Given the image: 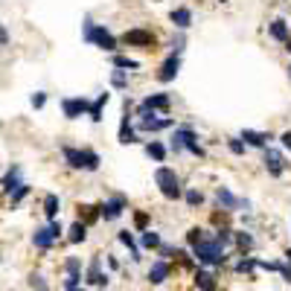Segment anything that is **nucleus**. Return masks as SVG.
I'll list each match as a JSON object with an SVG mask.
<instances>
[{
  "label": "nucleus",
  "mask_w": 291,
  "mask_h": 291,
  "mask_svg": "<svg viewBox=\"0 0 291 291\" xmlns=\"http://www.w3.org/2000/svg\"><path fill=\"white\" fill-rule=\"evenodd\" d=\"M192 251H195V257L201 259V262H207V265H222L224 259V245H219V242H210L204 236V239L198 242V245H192Z\"/></svg>",
  "instance_id": "obj_1"
},
{
  "label": "nucleus",
  "mask_w": 291,
  "mask_h": 291,
  "mask_svg": "<svg viewBox=\"0 0 291 291\" xmlns=\"http://www.w3.org/2000/svg\"><path fill=\"white\" fill-rule=\"evenodd\" d=\"M154 181H157V187H160V192H163L166 198H178V195H181V181H178L175 169L160 166V169L154 172Z\"/></svg>",
  "instance_id": "obj_2"
},
{
  "label": "nucleus",
  "mask_w": 291,
  "mask_h": 291,
  "mask_svg": "<svg viewBox=\"0 0 291 291\" xmlns=\"http://www.w3.org/2000/svg\"><path fill=\"white\" fill-rule=\"evenodd\" d=\"M85 38L87 41H93L96 47H102V50H117V41H114V35L102 29V26H93L90 20H85Z\"/></svg>",
  "instance_id": "obj_3"
},
{
  "label": "nucleus",
  "mask_w": 291,
  "mask_h": 291,
  "mask_svg": "<svg viewBox=\"0 0 291 291\" xmlns=\"http://www.w3.org/2000/svg\"><path fill=\"white\" fill-rule=\"evenodd\" d=\"M172 149H175V152H181V149H189V152L198 154V157L204 154V149L195 143V134H192L189 128H178V131H175V137H172Z\"/></svg>",
  "instance_id": "obj_4"
},
{
  "label": "nucleus",
  "mask_w": 291,
  "mask_h": 291,
  "mask_svg": "<svg viewBox=\"0 0 291 291\" xmlns=\"http://www.w3.org/2000/svg\"><path fill=\"white\" fill-rule=\"evenodd\" d=\"M157 114L149 111V108H140V128L143 131H163V128H169L172 120H154Z\"/></svg>",
  "instance_id": "obj_5"
},
{
  "label": "nucleus",
  "mask_w": 291,
  "mask_h": 291,
  "mask_svg": "<svg viewBox=\"0 0 291 291\" xmlns=\"http://www.w3.org/2000/svg\"><path fill=\"white\" fill-rule=\"evenodd\" d=\"M122 41L131 44V47H154V35L149 29H128L122 35Z\"/></svg>",
  "instance_id": "obj_6"
},
{
  "label": "nucleus",
  "mask_w": 291,
  "mask_h": 291,
  "mask_svg": "<svg viewBox=\"0 0 291 291\" xmlns=\"http://www.w3.org/2000/svg\"><path fill=\"white\" fill-rule=\"evenodd\" d=\"M61 154H64V160H67L73 169H87V149H73V146H64Z\"/></svg>",
  "instance_id": "obj_7"
},
{
  "label": "nucleus",
  "mask_w": 291,
  "mask_h": 291,
  "mask_svg": "<svg viewBox=\"0 0 291 291\" xmlns=\"http://www.w3.org/2000/svg\"><path fill=\"white\" fill-rule=\"evenodd\" d=\"M122 210H125V198H122V195H114L108 204L99 207V213L105 216V222H114V219H120Z\"/></svg>",
  "instance_id": "obj_8"
},
{
  "label": "nucleus",
  "mask_w": 291,
  "mask_h": 291,
  "mask_svg": "<svg viewBox=\"0 0 291 291\" xmlns=\"http://www.w3.org/2000/svg\"><path fill=\"white\" fill-rule=\"evenodd\" d=\"M178 67H181V58H178V52H172L169 58L163 61V67H160V73H157V79H160V82H172V79L178 76Z\"/></svg>",
  "instance_id": "obj_9"
},
{
  "label": "nucleus",
  "mask_w": 291,
  "mask_h": 291,
  "mask_svg": "<svg viewBox=\"0 0 291 291\" xmlns=\"http://www.w3.org/2000/svg\"><path fill=\"white\" fill-rule=\"evenodd\" d=\"M265 166H268V172H271V175H283V172H286L283 154L274 152V149H268V152H265Z\"/></svg>",
  "instance_id": "obj_10"
},
{
  "label": "nucleus",
  "mask_w": 291,
  "mask_h": 291,
  "mask_svg": "<svg viewBox=\"0 0 291 291\" xmlns=\"http://www.w3.org/2000/svg\"><path fill=\"white\" fill-rule=\"evenodd\" d=\"M87 283H90V286H105V283H108V277H105L102 268H99V257L90 259V268H87Z\"/></svg>",
  "instance_id": "obj_11"
},
{
  "label": "nucleus",
  "mask_w": 291,
  "mask_h": 291,
  "mask_svg": "<svg viewBox=\"0 0 291 291\" xmlns=\"http://www.w3.org/2000/svg\"><path fill=\"white\" fill-rule=\"evenodd\" d=\"M90 105L85 99H64V114H67L70 120H76V117H82Z\"/></svg>",
  "instance_id": "obj_12"
},
{
  "label": "nucleus",
  "mask_w": 291,
  "mask_h": 291,
  "mask_svg": "<svg viewBox=\"0 0 291 291\" xmlns=\"http://www.w3.org/2000/svg\"><path fill=\"white\" fill-rule=\"evenodd\" d=\"M166 277H169V265H166V262H154V265H152V271H149V283L160 286V283H163Z\"/></svg>",
  "instance_id": "obj_13"
},
{
  "label": "nucleus",
  "mask_w": 291,
  "mask_h": 291,
  "mask_svg": "<svg viewBox=\"0 0 291 291\" xmlns=\"http://www.w3.org/2000/svg\"><path fill=\"white\" fill-rule=\"evenodd\" d=\"M32 242H35V248H41V251H47L52 245V233H50V227H38L32 233Z\"/></svg>",
  "instance_id": "obj_14"
},
{
  "label": "nucleus",
  "mask_w": 291,
  "mask_h": 291,
  "mask_svg": "<svg viewBox=\"0 0 291 291\" xmlns=\"http://www.w3.org/2000/svg\"><path fill=\"white\" fill-rule=\"evenodd\" d=\"M140 108H149V111H163V108H169V96H166V93H154V96H149V99L140 105Z\"/></svg>",
  "instance_id": "obj_15"
},
{
  "label": "nucleus",
  "mask_w": 291,
  "mask_h": 291,
  "mask_svg": "<svg viewBox=\"0 0 291 291\" xmlns=\"http://www.w3.org/2000/svg\"><path fill=\"white\" fill-rule=\"evenodd\" d=\"M216 198H219V204L227 207V210H236V207H242L239 198H233V192H230V189H224V187L216 192Z\"/></svg>",
  "instance_id": "obj_16"
},
{
  "label": "nucleus",
  "mask_w": 291,
  "mask_h": 291,
  "mask_svg": "<svg viewBox=\"0 0 291 291\" xmlns=\"http://www.w3.org/2000/svg\"><path fill=\"white\" fill-rule=\"evenodd\" d=\"M172 23H175L178 29H187L189 23H192V12H189V9H175V12H172Z\"/></svg>",
  "instance_id": "obj_17"
},
{
  "label": "nucleus",
  "mask_w": 291,
  "mask_h": 291,
  "mask_svg": "<svg viewBox=\"0 0 291 291\" xmlns=\"http://www.w3.org/2000/svg\"><path fill=\"white\" fill-rule=\"evenodd\" d=\"M17 187H20V169H17V166H12V169H9V175H6V181H3V189L12 195Z\"/></svg>",
  "instance_id": "obj_18"
},
{
  "label": "nucleus",
  "mask_w": 291,
  "mask_h": 291,
  "mask_svg": "<svg viewBox=\"0 0 291 291\" xmlns=\"http://www.w3.org/2000/svg\"><path fill=\"white\" fill-rule=\"evenodd\" d=\"M242 140H248L251 146H265L271 137H268V134H262V131H251V128H245V131H242Z\"/></svg>",
  "instance_id": "obj_19"
},
{
  "label": "nucleus",
  "mask_w": 291,
  "mask_h": 291,
  "mask_svg": "<svg viewBox=\"0 0 291 291\" xmlns=\"http://www.w3.org/2000/svg\"><path fill=\"white\" fill-rule=\"evenodd\" d=\"M120 143H134V131L128 125V102H125V117H122V125H120Z\"/></svg>",
  "instance_id": "obj_20"
},
{
  "label": "nucleus",
  "mask_w": 291,
  "mask_h": 291,
  "mask_svg": "<svg viewBox=\"0 0 291 291\" xmlns=\"http://www.w3.org/2000/svg\"><path fill=\"white\" fill-rule=\"evenodd\" d=\"M105 105H108V93H102V96H99L96 102L87 108V111H90V120H93V122H99V120H102V108H105Z\"/></svg>",
  "instance_id": "obj_21"
},
{
  "label": "nucleus",
  "mask_w": 291,
  "mask_h": 291,
  "mask_svg": "<svg viewBox=\"0 0 291 291\" xmlns=\"http://www.w3.org/2000/svg\"><path fill=\"white\" fill-rule=\"evenodd\" d=\"M44 213H47V219H55V213H58V195H52V192L44 195Z\"/></svg>",
  "instance_id": "obj_22"
},
{
  "label": "nucleus",
  "mask_w": 291,
  "mask_h": 291,
  "mask_svg": "<svg viewBox=\"0 0 291 291\" xmlns=\"http://www.w3.org/2000/svg\"><path fill=\"white\" fill-rule=\"evenodd\" d=\"M85 236H87V227L82 222H76L73 227H70V236H67V239L73 242V245H79V242H85Z\"/></svg>",
  "instance_id": "obj_23"
},
{
  "label": "nucleus",
  "mask_w": 291,
  "mask_h": 291,
  "mask_svg": "<svg viewBox=\"0 0 291 291\" xmlns=\"http://www.w3.org/2000/svg\"><path fill=\"white\" fill-rule=\"evenodd\" d=\"M195 283H198V289H201V291H213V289H216L213 274H207V271H198V274H195Z\"/></svg>",
  "instance_id": "obj_24"
},
{
  "label": "nucleus",
  "mask_w": 291,
  "mask_h": 291,
  "mask_svg": "<svg viewBox=\"0 0 291 291\" xmlns=\"http://www.w3.org/2000/svg\"><path fill=\"white\" fill-rule=\"evenodd\" d=\"M271 35H274L277 41H289V26H286V20H274V23H271Z\"/></svg>",
  "instance_id": "obj_25"
},
{
  "label": "nucleus",
  "mask_w": 291,
  "mask_h": 291,
  "mask_svg": "<svg viewBox=\"0 0 291 291\" xmlns=\"http://www.w3.org/2000/svg\"><path fill=\"white\" fill-rule=\"evenodd\" d=\"M146 152H149V157H154V160H163V157H166V149H163L157 140H152V143L146 146Z\"/></svg>",
  "instance_id": "obj_26"
},
{
  "label": "nucleus",
  "mask_w": 291,
  "mask_h": 291,
  "mask_svg": "<svg viewBox=\"0 0 291 291\" xmlns=\"http://www.w3.org/2000/svg\"><path fill=\"white\" fill-rule=\"evenodd\" d=\"M120 242L128 248V251H131V257L140 259V251H137V245H134V239H131V233H128V230H122V233H120Z\"/></svg>",
  "instance_id": "obj_27"
},
{
  "label": "nucleus",
  "mask_w": 291,
  "mask_h": 291,
  "mask_svg": "<svg viewBox=\"0 0 291 291\" xmlns=\"http://www.w3.org/2000/svg\"><path fill=\"white\" fill-rule=\"evenodd\" d=\"M143 248H160V236L154 230H143Z\"/></svg>",
  "instance_id": "obj_28"
},
{
  "label": "nucleus",
  "mask_w": 291,
  "mask_h": 291,
  "mask_svg": "<svg viewBox=\"0 0 291 291\" xmlns=\"http://www.w3.org/2000/svg\"><path fill=\"white\" fill-rule=\"evenodd\" d=\"M114 64H117V67H128V70H137V61H134V58H128V55H117V58H114Z\"/></svg>",
  "instance_id": "obj_29"
},
{
  "label": "nucleus",
  "mask_w": 291,
  "mask_h": 291,
  "mask_svg": "<svg viewBox=\"0 0 291 291\" xmlns=\"http://www.w3.org/2000/svg\"><path fill=\"white\" fill-rule=\"evenodd\" d=\"M236 242H239L242 251H251V248H254V236H248V233H239V236H236Z\"/></svg>",
  "instance_id": "obj_30"
},
{
  "label": "nucleus",
  "mask_w": 291,
  "mask_h": 291,
  "mask_svg": "<svg viewBox=\"0 0 291 291\" xmlns=\"http://www.w3.org/2000/svg\"><path fill=\"white\" fill-rule=\"evenodd\" d=\"M87 169L93 172V169H99V154L96 152H90V149H87Z\"/></svg>",
  "instance_id": "obj_31"
},
{
  "label": "nucleus",
  "mask_w": 291,
  "mask_h": 291,
  "mask_svg": "<svg viewBox=\"0 0 291 291\" xmlns=\"http://www.w3.org/2000/svg\"><path fill=\"white\" fill-rule=\"evenodd\" d=\"M187 239H189V245H198V242L204 239V230H198V227H192V230H189V236H187Z\"/></svg>",
  "instance_id": "obj_32"
},
{
  "label": "nucleus",
  "mask_w": 291,
  "mask_h": 291,
  "mask_svg": "<svg viewBox=\"0 0 291 291\" xmlns=\"http://www.w3.org/2000/svg\"><path fill=\"white\" fill-rule=\"evenodd\" d=\"M26 192H29V187H26V184H20V187H17L15 192H12V204H17V201H20V198H23Z\"/></svg>",
  "instance_id": "obj_33"
},
{
  "label": "nucleus",
  "mask_w": 291,
  "mask_h": 291,
  "mask_svg": "<svg viewBox=\"0 0 291 291\" xmlns=\"http://www.w3.org/2000/svg\"><path fill=\"white\" fill-rule=\"evenodd\" d=\"M259 262L257 259H242L239 265H236V271H251V268H257Z\"/></svg>",
  "instance_id": "obj_34"
},
{
  "label": "nucleus",
  "mask_w": 291,
  "mask_h": 291,
  "mask_svg": "<svg viewBox=\"0 0 291 291\" xmlns=\"http://www.w3.org/2000/svg\"><path fill=\"white\" fill-rule=\"evenodd\" d=\"M79 268H82V262H79L76 257H70L67 259V274H79Z\"/></svg>",
  "instance_id": "obj_35"
},
{
  "label": "nucleus",
  "mask_w": 291,
  "mask_h": 291,
  "mask_svg": "<svg viewBox=\"0 0 291 291\" xmlns=\"http://www.w3.org/2000/svg\"><path fill=\"white\" fill-rule=\"evenodd\" d=\"M111 82H114V87H125V73H122V70H117V73L111 76Z\"/></svg>",
  "instance_id": "obj_36"
},
{
  "label": "nucleus",
  "mask_w": 291,
  "mask_h": 291,
  "mask_svg": "<svg viewBox=\"0 0 291 291\" xmlns=\"http://www.w3.org/2000/svg\"><path fill=\"white\" fill-rule=\"evenodd\" d=\"M187 201H189V204H192V207H195V204H201V201H204V195L192 189V192H187Z\"/></svg>",
  "instance_id": "obj_37"
},
{
  "label": "nucleus",
  "mask_w": 291,
  "mask_h": 291,
  "mask_svg": "<svg viewBox=\"0 0 291 291\" xmlns=\"http://www.w3.org/2000/svg\"><path fill=\"white\" fill-rule=\"evenodd\" d=\"M79 280H82L79 274H67V280H64V286H67V289H76V286H79Z\"/></svg>",
  "instance_id": "obj_38"
},
{
  "label": "nucleus",
  "mask_w": 291,
  "mask_h": 291,
  "mask_svg": "<svg viewBox=\"0 0 291 291\" xmlns=\"http://www.w3.org/2000/svg\"><path fill=\"white\" fill-rule=\"evenodd\" d=\"M216 242H219V245H230V230H219Z\"/></svg>",
  "instance_id": "obj_39"
},
{
  "label": "nucleus",
  "mask_w": 291,
  "mask_h": 291,
  "mask_svg": "<svg viewBox=\"0 0 291 291\" xmlns=\"http://www.w3.org/2000/svg\"><path fill=\"white\" fill-rule=\"evenodd\" d=\"M44 102H47V93H35V96H32L35 108H44Z\"/></svg>",
  "instance_id": "obj_40"
},
{
  "label": "nucleus",
  "mask_w": 291,
  "mask_h": 291,
  "mask_svg": "<svg viewBox=\"0 0 291 291\" xmlns=\"http://www.w3.org/2000/svg\"><path fill=\"white\" fill-rule=\"evenodd\" d=\"M230 152H233V154H242V152H245V146H242L239 140H230Z\"/></svg>",
  "instance_id": "obj_41"
},
{
  "label": "nucleus",
  "mask_w": 291,
  "mask_h": 291,
  "mask_svg": "<svg viewBox=\"0 0 291 291\" xmlns=\"http://www.w3.org/2000/svg\"><path fill=\"white\" fill-rule=\"evenodd\" d=\"M29 283H32V289L44 291V280H41V277H38V274H32V280H29Z\"/></svg>",
  "instance_id": "obj_42"
},
{
  "label": "nucleus",
  "mask_w": 291,
  "mask_h": 291,
  "mask_svg": "<svg viewBox=\"0 0 291 291\" xmlns=\"http://www.w3.org/2000/svg\"><path fill=\"white\" fill-rule=\"evenodd\" d=\"M50 233H52V239H58V236H61V224L52 222V224H50Z\"/></svg>",
  "instance_id": "obj_43"
},
{
  "label": "nucleus",
  "mask_w": 291,
  "mask_h": 291,
  "mask_svg": "<svg viewBox=\"0 0 291 291\" xmlns=\"http://www.w3.org/2000/svg\"><path fill=\"white\" fill-rule=\"evenodd\" d=\"M277 271H283V277L291 283V265H277Z\"/></svg>",
  "instance_id": "obj_44"
},
{
  "label": "nucleus",
  "mask_w": 291,
  "mask_h": 291,
  "mask_svg": "<svg viewBox=\"0 0 291 291\" xmlns=\"http://www.w3.org/2000/svg\"><path fill=\"white\" fill-rule=\"evenodd\" d=\"M6 44H9V32L0 26V47H6Z\"/></svg>",
  "instance_id": "obj_45"
},
{
  "label": "nucleus",
  "mask_w": 291,
  "mask_h": 291,
  "mask_svg": "<svg viewBox=\"0 0 291 291\" xmlns=\"http://www.w3.org/2000/svg\"><path fill=\"white\" fill-rule=\"evenodd\" d=\"M283 146H286V149H291V131H286V134H283Z\"/></svg>",
  "instance_id": "obj_46"
},
{
  "label": "nucleus",
  "mask_w": 291,
  "mask_h": 291,
  "mask_svg": "<svg viewBox=\"0 0 291 291\" xmlns=\"http://www.w3.org/2000/svg\"><path fill=\"white\" fill-rule=\"evenodd\" d=\"M137 227H146V213H137Z\"/></svg>",
  "instance_id": "obj_47"
},
{
  "label": "nucleus",
  "mask_w": 291,
  "mask_h": 291,
  "mask_svg": "<svg viewBox=\"0 0 291 291\" xmlns=\"http://www.w3.org/2000/svg\"><path fill=\"white\" fill-rule=\"evenodd\" d=\"M67 291H85V289H79V286H76V289H67Z\"/></svg>",
  "instance_id": "obj_48"
},
{
  "label": "nucleus",
  "mask_w": 291,
  "mask_h": 291,
  "mask_svg": "<svg viewBox=\"0 0 291 291\" xmlns=\"http://www.w3.org/2000/svg\"><path fill=\"white\" fill-rule=\"evenodd\" d=\"M286 257H289V262H291V248H289V254H286Z\"/></svg>",
  "instance_id": "obj_49"
},
{
  "label": "nucleus",
  "mask_w": 291,
  "mask_h": 291,
  "mask_svg": "<svg viewBox=\"0 0 291 291\" xmlns=\"http://www.w3.org/2000/svg\"><path fill=\"white\" fill-rule=\"evenodd\" d=\"M289 50H291V41H289Z\"/></svg>",
  "instance_id": "obj_50"
}]
</instances>
